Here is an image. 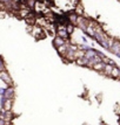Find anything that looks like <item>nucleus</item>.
I'll list each match as a JSON object with an SVG mask.
<instances>
[{
	"label": "nucleus",
	"mask_w": 120,
	"mask_h": 125,
	"mask_svg": "<svg viewBox=\"0 0 120 125\" xmlns=\"http://www.w3.org/2000/svg\"><path fill=\"white\" fill-rule=\"evenodd\" d=\"M0 80H2V81L5 82V83H7V84H10V85H12L11 77H10V75H8V73H7L6 70H1V71H0Z\"/></svg>",
	"instance_id": "nucleus-1"
},
{
	"label": "nucleus",
	"mask_w": 120,
	"mask_h": 125,
	"mask_svg": "<svg viewBox=\"0 0 120 125\" xmlns=\"http://www.w3.org/2000/svg\"><path fill=\"white\" fill-rule=\"evenodd\" d=\"M119 78H120V77H119Z\"/></svg>",
	"instance_id": "nucleus-14"
},
{
	"label": "nucleus",
	"mask_w": 120,
	"mask_h": 125,
	"mask_svg": "<svg viewBox=\"0 0 120 125\" xmlns=\"http://www.w3.org/2000/svg\"><path fill=\"white\" fill-rule=\"evenodd\" d=\"M111 77H113V78H119L120 77V68L119 67H117V65H113V68H112V71H111Z\"/></svg>",
	"instance_id": "nucleus-3"
},
{
	"label": "nucleus",
	"mask_w": 120,
	"mask_h": 125,
	"mask_svg": "<svg viewBox=\"0 0 120 125\" xmlns=\"http://www.w3.org/2000/svg\"><path fill=\"white\" fill-rule=\"evenodd\" d=\"M5 90H6V89H0V95H1V96H4V94H5Z\"/></svg>",
	"instance_id": "nucleus-11"
},
{
	"label": "nucleus",
	"mask_w": 120,
	"mask_h": 125,
	"mask_svg": "<svg viewBox=\"0 0 120 125\" xmlns=\"http://www.w3.org/2000/svg\"><path fill=\"white\" fill-rule=\"evenodd\" d=\"M75 63L79 65H87L88 63V59L87 57H85V56H82V57H79V59H75Z\"/></svg>",
	"instance_id": "nucleus-7"
},
{
	"label": "nucleus",
	"mask_w": 120,
	"mask_h": 125,
	"mask_svg": "<svg viewBox=\"0 0 120 125\" xmlns=\"http://www.w3.org/2000/svg\"><path fill=\"white\" fill-rule=\"evenodd\" d=\"M12 103H13L12 98H6L5 101H4V103L1 104L2 105V109L6 110V111H10L12 109Z\"/></svg>",
	"instance_id": "nucleus-2"
},
{
	"label": "nucleus",
	"mask_w": 120,
	"mask_h": 125,
	"mask_svg": "<svg viewBox=\"0 0 120 125\" xmlns=\"http://www.w3.org/2000/svg\"><path fill=\"white\" fill-rule=\"evenodd\" d=\"M104 67H105V63L103 62V61H100V62H98V63H94V64L92 65V68L97 71H103L104 70Z\"/></svg>",
	"instance_id": "nucleus-6"
},
{
	"label": "nucleus",
	"mask_w": 120,
	"mask_h": 125,
	"mask_svg": "<svg viewBox=\"0 0 120 125\" xmlns=\"http://www.w3.org/2000/svg\"><path fill=\"white\" fill-rule=\"evenodd\" d=\"M68 40V39H67ZM67 40H65V39H62V38H60V36H55L54 38V41H53V43L57 46V47H59V46H61V44H65L66 42H67Z\"/></svg>",
	"instance_id": "nucleus-4"
},
{
	"label": "nucleus",
	"mask_w": 120,
	"mask_h": 125,
	"mask_svg": "<svg viewBox=\"0 0 120 125\" xmlns=\"http://www.w3.org/2000/svg\"><path fill=\"white\" fill-rule=\"evenodd\" d=\"M12 1H14V2H19L20 0H12Z\"/></svg>",
	"instance_id": "nucleus-13"
},
{
	"label": "nucleus",
	"mask_w": 120,
	"mask_h": 125,
	"mask_svg": "<svg viewBox=\"0 0 120 125\" xmlns=\"http://www.w3.org/2000/svg\"><path fill=\"white\" fill-rule=\"evenodd\" d=\"M1 70H5V64H4V62H2V59L0 57V71Z\"/></svg>",
	"instance_id": "nucleus-10"
},
{
	"label": "nucleus",
	"mask_w": 120,
	"mask_h": 125,
	"mask_svg": "<svg viewBox=\"0 0 120 125\" xmlns=\"http://www.w3.org/2000/svg\"><path fill=\"white\" fill-rule=\"evenodd\" d=\"M13 96H14V88H7L5 90V94H4V97L5 98H13Z\"/></svg>",
	"instance_id": "nucleus-5"
},
{
	"label": "nucleus",
	"mask_w": 120,
	"mask_h": 125,
	"mask_svg": "<svg viewBox=\"0 0 120 125\" xmlns=\"http://www.w3.org/2000/svg\"><path fill=\"white\" fill-rule=\"evenodd\" d=\"M82 41H84L85 43H87V39L85 38V36H82Z\"/></svg>",
	"instance_id": "nucleus-12"
},
{
	"label": "nucleus",
	"mask_w": 120,
	"mask_h": 125,
	"mask_svg": "<svg viewBox=\"0 0 120 125\" xmlns=\"http://www.w3.org/2000/svg\"><path fill=\"white\" fill-rule=\"evenodd\" d=\"M73 29H74L73 23H67V25H66V31H67L68 34H72V33H73Z\"/></svg>",
	"instance_id": "nucleus-9"
},
{
	"label": "nucleus",
	"mask_w": 120,
	"mask_h": 125,
	"mask_svg": "<svg viewBox=\"0 0 120 125\" xmlns=\"http://www.w3.org/2000/svg\"><path fill=\"white\" fill-rule=\"evenodd\" d=\"M112 68H113V65L112 64H106V63H105V67H104V74L105 75H111V71H112Z\"/></svg>",
	"instance_id": "nucleus-8"
}]
</instances>
